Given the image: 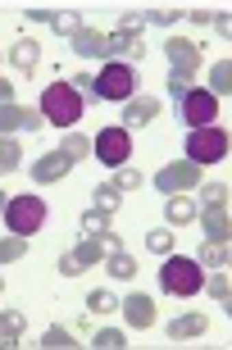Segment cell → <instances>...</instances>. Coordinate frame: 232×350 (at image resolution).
Wrapping results in <instances>:
<instances>
[{
	"instance_id": "cell-1",
	"label": "cell",
	"mask_w": 232,
	"mask_h": 350,
	"mask_svg": "<svg viewBox=\"0 0 232 350\" xmlns=\"http://www.w3.org/2000/svg\"><path fill=\"white\" fill-rule=\"evenodd\" d=\"M82 109H87V105H82V96L68 87V78L51 82V87L41 91V118H46V123H55V128H77Z\"/></svg>"
},
{
	"instance_id": "cell-2",
	"label": "cell",
	"mask_w": 232,
	"mask_h": 350,
	"mask_svg": "<svg viewBox=\"0 0 232 350\" xmlns=\"http://www.w3.org/2000/svg\"><path fill=\"white\" fill-rule=\"evenodd\" d=\"M205 282V269L187 255H164V269H159V286H164L168 296H196Z\"/></svg>"
},
{
	"instance_id": "cell-3",
	"label": "cell",
	"mask_w": 232,
	"mask_h": 350,
	"mask_svg": "<svg viewBox=\"0 0 232 350\" xmlns=\"http://www.w3.org/2000/svg\"><path fill=\"white\" fill-rule=\"evenodd\" d=\"M137 96V68L132 64H118V59H109V64L96 73V100H132Z\"/></svg>"
},
{
	"instance_id": "cell-4",
	"label": "cell",
	"mask_w": 232,
	"mask_h": 350,
	"mask_svg": "<svg viewBox=\"0 0 232 350\" xmlns=\"http://www.w3.org/2000/svg\"><path fill=\"white\" fill-rule=\"evenodd\" d=\"M46 200H37V196H10V205H5V223H10V232L18 237H32L41 232V223H46Z\"/></svg>"
},
{
	"instance_id": "cell-5",
	"label": "cell",
	"mask_w": 232,
	"mask_h": 350,
	"mask_svg": "<svg viewBox=\"0 0 232 350\" xmlns=\"http://www.w3.org/2000/svg\"><path fill=\"white\" fill-rule=\"evenodd\" d=\"M91 155L101 159L105 169H118L132 159V132L128 128H101L91 137Z\"/></svg>"
},
{
	"instance_id": "cell-6",
	"label": "cell",
	"mask_w": 232,
	"mask_h": 350,
	"mask_svg": "<svg viewBox=\"0 0 232 350\" xmlns=\"http://www.w3.org/2000/svg\"><path fill=\"white\" fill-rule=\"evenodd\" d=\"M187 159L192 164H219V159H228V132L223 128H192V137H187Z\"/></svg>"
},
{
	"instance_id": "cell-7",
	"label": "cell",
	"mask_w": 232,
	"mask_h": 350,
	"mask_svg": "<svg viewBox=\"0 0 232 350\" xmlns=\"http://www.w3.org/2000/svg\"><path fill=\"white\" fill-rule=\"evenodd\" d=\"M151 182H155V191H164V196H187L192 187H201V164H192V159H173V164H164Z\"/></svg>"
},
{
	"instance_id": "cell-8",
	"label": "cell",
	"mask_w": 232,
	"mask_h": 350,
	"mask_svg": "<svg viewBox=\"0 0 232 350\" xmlns=\"http://www.w3.org/2000/svg\"><path fill=\"white\" fill-rule=\"evenodd\" d=\"M178 118L187 123V128H209V123L219 118V100H214L209 91H196V87H192V91L178 100Z\"/></svg>"
},
{
	"instance_id": "cell-9",
	"label": "cell",
	"mask_w": 232,
	"mask_h": 350,
	"mask_svg": "<svg viewBox=\"0 0 232 350\" xmlns=\"http://www.w3.org/2000/svg\"><path fill=\"white\" fill-rule=\"evenodd\" d=\"M101 260H105V246L96 241V237H82L73 250L60 255V273H64V278H77V273H87L91 264H101Z\"/></svg>"
},
{
	"instance_id": "cell-10",
	"label": "cell",
	"mask_w": 232,
	"mask_h": 350,
	"mask_svg": "<svg viewBox=\"0 0 232 350\" xmlns=\"http://www.w3.org/2000/svg\"><path fill=\"white\" fill-rule=\"evenodd\" d=\"M41 109H23V105H0V137L14 132H41Z\"/></svg>"
},
{
	"instance_id": "cell-11",
	"label": "cell",
	"mask_w": 232,
	"mask_h": 350,
	"mask_svg": "<svg viewBox=\"0 0 232 350\" xmlns=\"http://www.w3.org/2000/svg\"><path fill=\"white\" fill-rule=\"evenodd\" d=\"M164 55H168V64L178 68V73H187V78L201 68V46H196V41H187V37H168L164 41Z\"/></svg>"
},
{
	"instance_id": "cell-12",
	"label": "cell",
	"mask_w": 232,
	"mask_h": 350,
	"mask_svg": "<svg viewBox=\"0 0 232 350\" xmlns=\"http://www.w3.org/2000/svg\"><path fill=\"white\" fill-rule=\"evenodd\" d=\"M68 41H73V55H82V59H105V64H109V32H91V27H77Z\"/></svg>"
},
{
	"instance_id": "cell-13",
	"label": "cell",
	"mask_w": 232,
	"mask_h": 350,
	"mask_svg": "<svg viewBox=\"0 0 232 350\" xmlns=\"http://www.w3.org/2000/svg\"><path fill=\"white\" fill-rule=\"evenodd\" d=\"M68 169H73V164H68L60 150H46V155L32 159V178H37L41 187H51V182H64V178H68Z\"/></svg>"
},
{
	"instance_id": "cell-14",
	"label": "cell",
	"mask_w": 232,
	"mask_h": 350,
	"mask_svg": "<svg viewBox=\"0 0 232 350\" xmlns=\"http://www.w3.org/2000/svg\"><path fill=\"white\" fill-rule=\"evenodd\" d=\"M118 310H123V319H128L132 327H151L155 323V300L146 296V291H128V296L118 300Z\"/></svg>"
},
{
	"instance_id": "cell-15",
	"label": "cell",
	"mask_w": 232,
	"mask_h": 350,
	"mask_svg": "<svg viewBox=\"0 0 232 350\" xmlns=\"http://www.w3.org/2000/svg\"><path fill=\"white\" fill-rule=\"evenodd\" d=\"M155 114H159V100L155 96H132L128 105H123V123L118 128H146V123H155Z\"/></svg>"
},
{
	"instance_id": "cell-16",
	"label": "cell",
	"mask_w": 232,
	"mask_h": 350,
	"mask_svg": "<svg viewBox=\"0 0 232 350\" xmlns=\"http://www.w3.org/2000/svg\"><path fill=\"white\" fill-rule=\"evenodd\" d=\"M109 59L137 68V64L146 59V41H142V37H123V32H109Z\"/></svg>"
},
{
	"instance_id": "cell-17",
	"label": "cell",
	"mask_w": 232,
	"mask_h": 350,
	"mask_svg": "<svg viewBox=\"0 0 232 350\" xmlns=\"http://www.w3.org/2000/svg\"><path fill=\"white\" fill-rule=\"evenodd\" d=\"M196 219H201V228H205V241H228V232H232L228 205H205Z\"/></svg>"
},
{
	"instance_id": "cell-18",
	"label": "cell",
	"mask_w": 232,
	"mask_h": 350,
	"mask_svg": "<svg viewBox=\"0 0 232 350\" xmlns=\"http://www.w3.org/2000/svg\"><path fill=\"white\" fill-rule=\"evenodd\" d=\"M196 214H201V205H196L192 196H168L164 200V223L168 228H187Z\"/></svg>"
},
{
	"instance_id": "cell-19",
	"label": "cell",
	"mask_w": 232,
	"mask_h": 350,
	"mask_svg": "<svg viewBox=\"0 0 232 350\" xmlns=\"http://www.w3.org/2000/svg\"><path fill=\"white\" fill-rule=\"evenodd\" d=\"M55 150H60V155H64L68 164H82V159L91 155V137H82L77 128H68L64 137H60V146H55Z\"/></svg>"
},
{
	"instance_id": "cell-20",
	"label": "cell",
	"mask_w": 232,
	"mask_h": 350,
	"mask_svg": "<svg viewBox=\"0 0 232 350\" xmlns=\"http://www.w3.org/2000/svg\"><path fill=\"white\" fill-rule=\"evenodd\" d=\"M205 327H209L205 314H182V319H173V323H168V337H173V341H192V337H201Z\"/></svg>"
},
{
	"instance_id": "cell-21",
	"label": "cell",
	"mask_w": 232,
	"mask_h": 350,
	"mask_svg": "<svg viewBox=\"0 0 232 350\" xmlns=\"http://www.w3.org/2000/svg\"><path fill=\"white\" fill-rule=\"evenodd\" d=\"M23 323H27V319L18 310H0V350H14V346H18Z\"/></svg>"
},
{
	"instance_id": "cell-22",
	"label": "cell",
	"mask_w": 232,
	"mask_h": 350,
	"mask_svg": "<svg viewBox=\"0 0 232 350\" xmlns=\"http://www.w3.org/2000/svg\"><path fill=\"white\" fill-rule=\"evenodd\" d=\"M10 59H14V68H23V73H37V64H41V51H37V41H32V37L14 41Z\"/></svg>"
},
{
	"instance_id": "cell-23",
	"label": "cell",
	"mask_w": 232,
	"mask_h": 350,
	"mask_svg": "<svg viewBox=\"0 0 232 350\" xmlns=\"http://www.w3.org/2000/svg\"><path fill=\"white\" fill-rule=\"evenodd\" d=\"M201 291H209V296L219 300L223 310L232 305V282H228V269H209V278L201 282Z\"/></svg>"
},
{
	"instance_id": "cell-24",
	"label": "cell",
	"mask_w": 232,
	"mask_h": 350,
	"mask_svg": "<svg viewBox=\"0 0 232 350\" xmlns=\"http://www.w3.org/2000/svg\"><path fill=\"white\" fill-rule=\"evenodd\" d=\"M228 260H232L228 241H205V246H201V255H196V264H201V269H228Z\"/></svg>"
},
{
	"instance_id": "cell-25",
	"label": "cell",
	"mask_w": 232,
	"mask_h": 350,
	"mask_svg": "<svg viewBox=\"0 0 232 350\" xmlns=\"http://www.w3.org/2000/svg\"><path fill=\"white\" fill-rule=\"evenodd\" d=\"M228 91H232V64H228V59H219V64L209 68V96L219 100V96H228Z\"/></svg>"
},
{
	"instance_id": "cell-26",
	"label": "cell",
	"mask_w": 232,
	"mask_h": 350,
	"mask_svg": "<svg viewBox=\"0 0 232 350\" xmlns=\"http://www.w3.org/2000/svg\"><path fill=\"white\" fill-rule=\"evenodd\" d=\"M37 346L41 350H68V346H77V332H68V327H46Z\"/></svg>"
},
{
	"instance_id": "cell-27",
	"label": "cell",
	"mask_w": 232,
	"mask_h": 350,
	"mask_svg": "<svg viewBox=\"0 0 232 350\" xmlns=\"http://www.w3.org/2000/svg\"><path fill=\"white\" fill-rule=\"evenodd\" d=\"M118 200H123V191H118V187H109V182H101V187L91 191V205L101 209V214H114Z\"/></svg>"
},
{
	"instance_id": "cell-28",
	"label": "cell",
	"mask_w": 232,
	"mask_h": 350,
	"mask_svg": "<svg viewBox=\"0 0 232 350\" xmlns=\"http://www.w3.org/2000/svg\"><path fill=\"white\" fill-rule=\"evenodd\" d=\"M87 310H91V314H114V310H118L114 286H96V291L87 296Z\"/></svg>"
},
{
	"instance_id": "cell-29",
	"label": "cell",
	"mask_w": 232,
	"mask_h": 350,
	"mask_svg": "<svg viewBox=\"0 0 232 350\" xmlns=\"http://www.w3.org/2000/svg\"><path fill=\"white\" fill-rule=\"evenodd\" d=\"M18 164H23V146L14 137H0V173H14Z\"/></svg>"
},
{
	"instance_id": "cell-30",
	"label": "cell",
	"mask_w": 232,
	"mask_h": 350,
	"mask_svg": "<svg viewBox=\"0 0 232 350\" xmlns=\"http://www.w3.org/2000/svg\"><path fill=\"white\" fill-rule=\"evenodd\" d=\"M109 278L132 282V278H137V260H132V255H123V250H114V255H109Z\"/></svg>"
},
{
	"instance_id": "cell-31",
	"label": "cell",
	"mask_w": 232,
	"mask_h": 350,
	"mask_svg": "<svg viewBox=\"0 0 232 350\" xmlns=\"http://www.w3.org/2000/svg\"><path fill=\"white\" fill-rule=\"evenodd\" d=\"M23 255H27V241L18 232L0 237V264H14V260H23Z\"/></svg>"
},
{
	"instance_id": "cell-32",
	"label": "cell",
	"mask_w": 232,
	"mask_h": 350,
	"mask_svg": "<svg viewBox=\"0 0 232 350\" xmlns=\"http://www.w3.org/2000/svg\"><path fill=\"white\" fill-rule=\"evenodd\" d=\"M109 232V214H101V209H91V214H82V237H101Z\"/></svg>"
},
{
	"instance_id": "cell-33",
	"label": "cell",
	"mask_w": 232,
	"mask_h": 350,
	"mask_svg": "<svg viewBox=\"0 0 232 350\" xmlns=\"http://www.w3.org/2000/svg\"><path fill=\"white\" fill-rule=\"evenodd\" d=\"M55 32H60V37H73V32H77V27H82V14H77V10H55Z\"/></svg>"
},
{
	"instance_id": "cell-34",
	"label": "cell",
	"mask_w": 232,
	"mask_h": 350,
	"mask_svg": "<svg viewBox=\"0 0 232 350\" xmlns=\"http://www.w3.org/2000/svg\"><path fill=\"white\" fill-rule=\"evenodd\" d=\"M146 250H151V255H168V250H173V232H168V228H151V232H146Z\"/></svg>"
},
{
	"instance_id": "cell-35",
	"label": "cell",
	"mask_w": 232,
	"mask_h": 350,
	"mask_svg": "<svg viewBox=\"0 0 232 350\" xmlns=\"http://www.w3.org/2000/svg\"><path fill=\"white\" fill-rule=\"evenodd\" d=\"M91 346H96V350H123V346H128V337H123L118 327H101V332L91 337Z\"/></svg>"
},
{
	"instance_id": "cell-36",
	"label": "cell",
	"mask_w": 232,
	"mask_h": 350,
	"mask_svg": "<svg viewBox=\"0 0 232 350\" xmlns=\"http://www.w3.org/2000/svg\"><path fill=\"white\" fill-rule=\"evenodd\" d=\"M142 173H137V169H128V164H118V169H114V182H109V187H118V191H137V187H142Z\"/></svg>"
},
{
	"instance_id": "cell-37",
	"label": "cell",
	"mask_w": 232,
	"mask_h": 350,
	"mask_svg": "<svg viewBox=\"0 0 232 350\" xmlns=\"http://www.w3.org/2000/svg\"><path fill=\"white\" fill-rule=\"evenodd\" d=\"M201 200L205 205H228V182H201Z\"/></svg>"
},
{
	"instance_id": "cell-38",
	"label": "cell",
	"mask_w": 232,
	"mask_h": 350,
	"mask_svg": "<svg viewBox=\"0 0 232 350\" xmlns=\"http://www.w3.org/2000/svg\"><path fill=\"white\" fill-rule=\"evenodd\" d=\"M142 23H155V27H173L178 23V10H164V5H155V10L142 14Z\"/></svg>"
},
{
	"instance_id": "cell-39",
	"label": "cell",
	"mask_w": 232,
	"mask_h": 350,
	"mask_svg": "<svg viewBox=\"0 0 232 350\" xmlns=\"http://www.w3.org/2000/svg\"><path fill=\"white\" fill-rule=\"evenodd\" d=\"M68 87H73L82 100H96V73H73V78H68Z\"/></svg>"
},
{
	"instance_id": "cell-40",
	"label": "cell",
	"mask_w": 232,
	"mask_h": 350,
	"mask_svg": "<svg viewBox=\"0 0 232 350\" xmlns=\"http://www.w3.org/2000/svg\"><path fill=\"white\" fill-rule=\"evenodd\" d=\"M187 91H192V78H187V73H178V68H168V96H173V100H182Z\"/></svg>"
},
{
	"instance_id": "cell-41",
	"label": "cell",
	"mask_w": 232,
	"mask_h": 350,
	"mask_svg": "<svg viewBox=\"0 0 232 350\" xmlns=\"http://www.w3.org/2000/svg\"><path fill=\"white\" fill-rule=\"evenodd\" d=\"M142 14H128V18H123V23H118V32H123V37H142Z\"/></svg>"
},
{
	"instance_id": "cell-42",
	"label": "cell",
	"mask_w": 232,
	"mask_h": 350,
	"mask_svg": "<svg viewBox=\"0 0 232 350\" xmlns=\"http://www.w3.org/2000/svg\"><path fill=\"white\" fill-rule=\"evenodd\" d=\"M27 23H55V10H27Z\"/></svg>"
},
{
	"instance_id": "cell-43",
	"label": "cell",
	"mask_w": 232,
	"mask_h": 350,
	"mask_svg": "<svg viewBox=\"0 0 232 350\" xmlns=\"http://www.w3.org/2000/svg\"><path fill=\"white\" fill-rule=\"evenodd\" d=\"M101 246H105V250H109V255H114V250H123V237H118V232H114V228H109V232H105V237H101Z\"/></svg>"
},
{
	"instance_id": "cell-44",
	"label": "cell",
	"mask_w": 232,
	"mask_h": 350,
	"mask_svg": "<svg viewBox=\"0 0 232 350\" xmlns=\"http://www.w3.org/2000/svg\"><path fill=\"white\" fill-rule=\"evenodd\" d=\"M0 105H14V87L5 78H0Z\"/></svg>"
},
{
	"instance_id": "cell-45",
	"label": "cell",
	"mask_w": 232,
	"mask_h": 350,
	"mask_svg": "<svg viewBox=\"0 0 232 350\" xmlns=\"http://www.w3.org/2000/svg\"><path fill=\"white\" fill-rule=\"evenodd\" d=\"M5 205H10V196H5V191H0V214H5Z\"/></svg>"
},
{
	"instance_id": "cell-46",
	"label": "cell",
	"mask_w": 232,
	"mask_h": 350,
	"mask_svg": "<svg viewBox=\"0 0 232 350\" xmlns=\"http://www.w3.org/2000/svg\"><path fill=\"white\" fill-rule=\"evenodd\" d=\"M0 291H5V282H0Z\"/></svg>"
}]
</instances>
